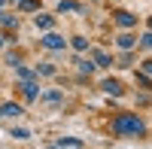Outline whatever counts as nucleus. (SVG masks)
<instances>
[{"instance_id": "nucleus-10", "label": "nucleus", "mask_w": 152, "mask_h": 149, "mask_svg": "<svg viewBox=\"0 0 152 149\" xmlns=\"http://www.w3.org/2000/svg\"><path fill=\"white\" fill-rule=\"evenodd\" d=\"M119 46H122V49H131V46H134V37H131V34H119Z\"/></svg>"}, {"instance_id": "nucleus-13", "label": "nucleus", "mask_w": 152, "mask_h": 149, "mask_svg": "<svg viewBox=\"0 0 152 149\" xmlns=\"http://www.w3.org/2000/svg\"><path fill=\"white\" fill-rule=\"evenodd\" d=\"M43 101H46V104H58V101H61V91H46Z\"/></svg>"}, {"instance_id": "nucleus-23", "label": "nucleus", "mask_w": 152, "mask_h": 149, "mask_svg": "<svg viewBox=\"0 0 152 149\" xmlns=\"http://www.w3.org/2000/svg\"><path fill=\"white\" fill-rule=\"evenodd\" d=\"M0 3H3V0H0Z\"/></svg>"}, {"instance_id": "nucleus-12", "label": "nucleus", "mask_w": 152, "mask_h": 149, "mask_svg": "<svg viewBox=\"0 0 152 149\" xmlns=\"http://www.w3.org/2000/svg\"><path fill=\"white\" fill-rule=\"evenodd\" d=\"M73 49L85 52V49H88V40H85V37H73Z\"/></svg>"}, {"instance_id": "nucleus-24", "label": "nucleus", "mask_w": 152, "mask_h": 149, "mask_svg": "<svg viewBox=\"0 0 152 149\" xmlns=\"http://www.w3.org/2000/svg\"><path fill=\"white\" fill-rule=\"evenodd\" d=\"M3 3H6V0H3Z\"/></svg>"}, {"instance_id": "nucleus-3", "label": "nucleus", "mask_w": 152, "mask_h": 149, "mask_svg": "<svg viewBox=\"0 0 152 149\" xmlns=\"http://www.w3.org/2000/svg\"><path fill=\"white\" fill-rule=\"evenodd\" d=\"M116 21H119V28H134L137 18L131 15V12H116Z\"/></svg>"}, {"instance_id": "nucleus-9", "label": "nucleus", "mask_w": 152, "mask_h": 149, "mask_svg": "<svg viewBox=\"0 0 152 149\" xmlns=\"http://www.w3.org/2000/svg\"><path fill=\"white\" fill-rule=\"evenodd\" d=\"M55 146H82V140H79V137H61Z\"/></svg>"}, {"instance_id": "nucleus-15", "label": "nucleus", "mask_w": 152, "mask_h": 149, "mask_svg": "<svg viewBox=\"0 0 152 149\" xmlns=\"http://www.w3.org/2000/svg\"><path fill=\"white\" fill-rule=\"evenodd\" d=\"M76 64H79V70H82V73H91V70H94V64H91V61H82V58H79Z\"/></svg>"}, {"instance_id": "nucleus-8", "label": "nucleus", "mask_w": 152, "mask_h": 149, "mask_svg": "<svg viewBox=\"0 0 152 149\" xmlns=\"http://www.w3.org/2000/svg\"><path fill=\"white\" fill-rule=\"evenodd\" d=\"M94 64H97V67H110L113 61H110V55H107V52H94Z\"/></svg>"}, {"instance_id": "nucleus-6", "label": "nucleus", "mask_w": 152, "mask_h": 149, "mask_svg": "<svg viewBox=\"0 0 152 149\" xmlns=\"http://www.w3.org/2000/svg\"><path fill=\"white\" fill-rule=\"evenodd\" d=\"M0 116H21V107L18 104H3L0 107Z\"/></svg>"}, {"instance_id": "nucleus-2", "label": "nucleus", "mask_w": 152, "mask_h": 149, "mask_svg": "<svg viewBox=\"0 0 152 149\" xmlns=\"http://www.w3.org/2000/svg\"><path fill=\"white\" fill-rule=\"evenodd\" d=\"M43 46H46V49H64V37H58V34H46V37H43Z\"/></svg>"}, {"instance_id": "nucleus-18", "label": "nucleus", "mask_w": 152, "mask_h": 149, "mask_svg": "<svg viewBox=\"0 0 152 149\" xmlns=\"http://www.w3.org/2000/svg\"><path fill=\"white\" fill-rule=\"evenodd\" d=\"M140 43H143V49H152V31H149V34L143 37V40H140Z\"/></svg>"}, {"instance_id": "nucleus-7", "label": "nucleus", "mask_w": 152, "mask_h": 149, "mask_svg": "<svg viewBox=\"0 0 152 149\" xmlns=\"http://www.w3.org/2000/svg\"><path fill=\"white\" fill-rule=\"evenodd\" d=\"M58 12H79V3H73V0H61Z\"/></svg>"}, {"instance_id": "nucleus-21", "label": "nucleus", "mask_w": 152, "mask_h": 149, "mask_svg": "<svg viewBox=\"0 0 152 149\" xmlns=\"http://www.w3.org/2000/svg\"><path fill=\"white\" fill-rule=\"evenodd\" d=\"M0 49H3V40H0Z\"/></svg>"}, {"instance_id": "nucleus-22", "label": "nucleus", "mask_w": 152, "mask_h": 149, "mask_svg": "<svg viewBox=\"0 0 152 149\" xmlns=\"http://www.w3.org/2000/svg\"><path fill=\"white\" fill-rule=\"evenodd\" d=\"M149 28H152V21H149Z\"/></svg>"}, {"instance_id": "nucleus-17", "label": "nucleus", "mask_w": 152, "mask_h": 149, "mask_svg": "<svg viewBox=\"0 0 152 149\" xmlns=\"http://www.w3.org/2000/svg\"><path fill=\"white\" fill-rule=\"evenodd\" d=\"M137 82H140L143 88H152V82H149V76H143V73H140V76H137Z\"/></svg>"}, {"instance_id": "nucleus-11", "label": "nucleus", "mask_w": 152, "mask_h": 149, "mask_svg": "<svg viewBox=\"0 0 152 149\" xmlns=\"http://www.w3.org/2000/svg\"><path fill=\"white\" fill-rule=\"evenodd\" d=\"M37 28L49 31V28H52V18H49V15H37Z\"/></svg>"}, {"instance_id": "nucleus-14", "label": "nucleus", "mask_w": 152, "mask_h": 149, "mask_svg": "<svg viewBox=\"0 0 152 149\" xmlns=\"http://www.w3.org/2000/svg\"><path fill=\"white\" fill-rule=\"evenodd\" d=\"M18 6H21V12H34L37 9V0H21Z\"/></svg>"}, {"instance_id": "nucleus-19", "label": "nucleus", "mask_w": 152, "mask_h": 149, "mask_svg": "<svg viewBox=\"0 0 152 149\" xmlns=\"http://www.w3.org/2000/svg\"><path fill=\"white\" fill-rule=\"evenodd\" d=\"M40 73H46V76H52V73H55V67H52V64H43V67H40Z\"/></svg>"}, {"instance_id": "nucleus-16", "label": "nucleus", "mask_w": 152, "mask_h": 149, "mask_svg": "<svg viewBox=\"0 0 152 149\" xmlns=\"http://www.w3.org/2000/svg\"><path fill=\"white\" fill-rule=\"evenodd\" d=\"M12 137H15V140H28V137H31V134H28V131H24V128H15V131H12Z\"/></svg>"}, {"instance_id": "nucleus-1", "label": "nucleus", "mask_w": 152, "mask_h": 149, "mask_svg": "<svg viewBox=\"0 0 152 149\" xmlns=\"http://www.w3.org/2000/svg\"><path fill=\"white\" fill-rule=\"evenodd\" d=\"M113 131H116L119 137H143V134H146V125H143L137 116L122 113V116L113 119Z\"/></svg>"}, {"instance_id": "nucleus-20", "label": "nucleus", "mask_w": 152, "mask_h": 149, "mask_svg": "<svg viewBox=\"0 0 152 149\" xmlns=\"http://www.w3.org/2000/svg\"><path fill=\"white\" fill-rule=\"evenodd\" d=\"M143 70H146L149 76H152V61H143Z\"/></svg>"}, {"instance_id": "nucleus-4", "label": "nucleus", "mask_w": 152, "mask_h": 149, "mask_svg": "<svg viewBox=\"0 0 152 149\" xmlns=\"http://www.w3.org/2000/svg\"><path fill=\"white\" fill-rule=\"evenodd\" d=\"M21 94L28 97V101H34V97H37V82H34V79H24V85H21Z\"/></svg>"}, {"instance_id": "nucleus-5", "label": "nucleus", "mask_w": 152, "mask_h": 149, "mask_svg": "<svg viewBox=\"0 0 152 149\" xmlns=\"http://www.w3.org/2000/svg\"><path fill=\"white\" fill-rule=\"evenodd\" d=\"M100 88H104V91H107V94H116V97H119V94H122V85H119V82H116V79H107V82H104V85H100Z\"/></svg>"}]
</instances>
